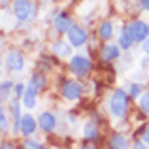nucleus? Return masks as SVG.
<instances>
[{"label":"nucleus","instance_id":"nucleus-1","mask_svg":"<svg viewBox=\"0 0 149 149\" xmlns=\"http://www.w3.org/2000/svg\"><path fill=\"white\" fill-rule=\"evenodd\" d=\"M128 93L123 91V89H115L111 95V98H109V113H111L113 117H117V119H121V117H125V113H127V108H128Z\"/></svg>","mask_w":149,"mask_h":149},{"label":"nucleus","instance_id":"nucleus-2","mask_svg":"<svg viewBox=\"0 0 149 149\" xmlns=\"http://www.w3.org/2000/svg\"><path fill=\"white\" fill-rule=\"evenodd\" d=\"M13 13L21 23H25V21H30L36 15V8H34V4L30 0H15L13 2Z\"/></svg>","mask_w":149,"mask_h":149},{"label":"nucleus","instance_id":"nucleus-3","mask_svg":"<svg viewBox=\"0 0 149 149\" xmlns=\"http://www.w3.org/2000/svg\"><path fill=\"white\" fill-rule=\"evenodd\" d=\"M70 72H72L74 76L85 77L91 72V61H89L87 57H81V55L72 57V61H70Z\"/></svg>","mask_w":149,"mask_h":149},{"label":"nucleus","instance_id":"nucleus-4","mask_svg":"<svg viewBox=\"0 0 149 149\" xmlns=\"http://www.w3.org/2000/svg\"><path fill=\"white\" fill-rule=\"evenodd\" d=\"M66 34H68V42L72 45H76V47H81V45L87 44V30L77 25H72Z\"/></svg>","mask_w":149,"mask_h":149},{"label":"nucleus","instance_id":"nucleus-5","mask_svg":"<svg viewBox=\"0 0 149 149\" xmlns=\"http://www.w3.org/2000/svg\"><path fill=\"white\" fill-rule=\"evenodd\" d=\"M130 32H132V38H134V42H146L147 38H149V25L146 21H134V23H130Z\"/></svg>","mask_w":149,"mask_h":149},{"label":"nucleus","instance_id":"nucleus-6","mask_svg":"<svg viewBox=\"0 0 149 149\" xmlns=\"http://www.w3.org/2000/svg\"><path fill=\"white\" fill-rule=\"evenodd\" d=\"M6 66L11 72H21L23 66H25V58H23V55L19 53L17 49H11V51H8V55H6Z\"/></svg>","mask_w":149,"mask_h":149},{"label":"nucleus","instance_id":"nucleus-7","mask_svg":"<svg viewBox=\"0 0 149 149\" xmlns=\"http://www.w3.org/2000/svg\"><path fill=\"white\" fill-rule=\"evenodd\" d=\"M62 95H64L66 100H77L81 95V85L76 83V81H64L62 85Z\"/></svg>","mask_w":149,"mask_h":149},{"label":"nucleus","instance_id":"nucleus-8","mask_svg":"<svg viewBox=\"0 0 149 149\" xmlns=\"http://www.w3.org/2000/svg\"><path fill=\"white\" fill-rule=\"evenodd\" d=\"M51 51H53L57 57H70V55H72V44L66 42V40H57L51 45Z\"/></svg>","mask_w":149,"mask_h":149},{"label":"nucleus","instance_id":"nucleus-9","mask_svg":"<svg viewBox=\"0 0 149 149\" xmlns=\"http://www.w3.org/2000/svg\"><path fill=\"white\" fill-rule=\"evenodd\" d=\"M53 26H55L57 32L64 34V32H68L70 26H72V19H70V15H66V13H58L57 17H55V21H53Z\"/></svg>","mask_w":149,"mask_h":149},{"label":"nucleus","instance_id":"nucleus-10","mask_svg":"<svg viewBox=\"0 0 149 149\" xmlns=\"http://www.w3.org/2000/svg\"><path fill=\"white\" fill-rule=\"evenodd\" d=\"M38 125H40V128H42V130L51 132V130H55L57 119H55V115H53L51 111H44V113L40 115V119H38Z\"/></svg>","mask_w":149,"mask_h":149},{"label":"nucleus","instance_id":"nucleus-11","mask_svg":"<svg viewBox=\"0 0 149 149\" xmlns=\"http://www.w3.org/2000/svg\"><path fill=\"white\" fill-rule=\"evenodd\" d=\"M117 57H119V47H117L115 44H106L104 47H102V61L111 62V61H115Z\"/></svg>","mask_w":149,"mask_h":149},{"label":"nucleus","instance_id":"nucleus-12","mask_svg":"<svg viewBox=\"0 0 149 149\" xmlns=\"http://www.w3.org/2000/svg\"><path fill=\"white\" fill-rule=\"evenodd\" d=\"M36 95H38V89L34 87V85H30V87L25 91V95H23V106L29 108V109H32L34 106H36Z\"/></svg>","mask_w":149,"mask_h":149},{"label":"nucleus","instance_id":"nucleus-13","mask_svg":"<svg viewBox=\"0 0 149 149\" xmlns=\"http://www.w3.org/2000/svg\"><path fill=\"white\" fill-rule=\"evenodd\" d=\"M34 130H36V121H34L30 115H23V119H21V134L23 136H30Z\"/></svg>","mask_w":149,"mask_h":149},{"label":"nucleus","instance_id":"nucleus-14","mask_svg":"<svg viewBox=\"0 0 149 149\" xmlns=\"http://www.w3.org/2000/svg\"><path fill=\"white\" fill-rule=\"evenodd\" d=\"M134 44V38H132V32L128 26L121 29V36H119V45L123 49H130V45Z\"/></svg>","mask_w":149,"mask_h":149},{"label":"nucleus","instance_id":"nucleus-15","mask_svg":"<svg viewBox=\"0 0 149 149\" xmlns=\"http://www.w3.org/2000/svg\"><path fill=\"white\" fill-rule=\"evenodd\" d=\"M10 109H11V115H13L15 123H13V130L15 132H21V113H19V102L13 100L10 104Z\"/></svg>","mask_w":149,"mask_h":149},{"label":"nucleus","instance_id":"nucleus-16","mask_svg":"<svg viewBox=\"0 0 149 149\" xmlns=\"http://www.w3.org/2000/svg\"><path fill=\"white\" fill-rule=\"evenodd\" d=\"M83 136L87 140H96L98 138V127L95 123H85L83 127Z\"/></svg>","mask_w":149,"mask_h":149},{"label":"nucleus","instance_id":"nucleus-17","mask_svg":"<svg viewBox=\"0 0 149 149\" xmlns=\"http://www.w3.org/2000/svg\"><path fill=\"white\" fill-rule=\"evenodd\" d=\"M100 38L102 40H109V38H111V34H113V23L111 21H104L100 25Z\"/></svg>","mask_w":149,"mask_h":149},{"label":"nucleus","instance_id":"nucleus-18","mask_svg":"<svg viewBox=\"0 0 149 149\" xmlns=\"http://www.w3.org/2000/svg\"><path fill=\"white\" fill-rule=\"evenodd\" d=\"M109 146L115 147V149H125L128 146V140H127V136H123V134H115L111 138V142H109Z\"/></svg>","mask_w":149,"mask_h":149},{"label":"nucleus","instance_id":"nucleus-19","mask_svg":"<svg viewBox=\"0 0 149 149\" xmlns=\"http://www.w3.org/2000/svg\"><path fill=\"white\" fill-rule=\"evenodd\" d=\"M30 85H34L36 89H42V87H45V77L42 76V74H34V76L30 77Z\"/></svg>","mask_w":149,"mask_h":149},{"label":"nucleus","instance_id":"nucleus-20","mask_svg":"<svg viewBox=\"0 0 149 149\" xmlns=\"http://www.w3.org/2000/svg\"><path fill=\"white\" fill-rule=\"evenodd\" d=\"M138 104H140V108H142L143 113H149V93L138 96Z\"/></svg>","mask_w":149,"mask_h":149},{"label":"nucleus","instance_id":"nucleus-21","mask_svg":"<svg viewBox=\"0 0 149 149\" xmlns=\"http://www.w3.org/2000/svg\"><path fill=\"white\" fill-rule=\"evenodd\" d=\"M8 127H10V121H8V115H6V111H0V130L2 132H6L8 130Z\"/></svg>","mask_w":149,"mask_h":149},{"label":"nucleus","instance_id":"nucleus-22","mask_svg":"<svg viewBox=\"0 0 149 149\" xmlns=\"http://www.w3.org/2000/svg\"><path fill=\"white\" fill-rule=\"evenodd\" d=\"M23 146H25L26 149H42V147H44L40 142H38V140H26Z\"/></svg>","mask_w":149,"mask_h":149},{"label":"nucleus","instance_id":"nucleus-23","mask_svg":"<svg viewBox=\"0 0 149 149\" xmlns=\"http://www.w3.org/2000/svg\"><path fill=\"white\" fill-rule=\"evenodd\" d=\"M11 87H13V83H11V81H8V79L2 81V98H6V96H8V93H10Z\"/></svg>","mask_w":149,"mask_h":149},{"label":"nucleus","instance_id":"nucleus-24","mask_svg":"<svg viewBox=\"0 0 149 149\" xmlns=\"http://www.w3.org/2000/svg\"><path fill=\"white\" fill-rule=\"evenodd\" d=\"M128 95H130L132 98H138V96H140V85L138 83H132L130 89H128Z\"/></svg>","mask_w":149,"mask_h":149},{"label":"nucleus","instance_id":"nucleus-25","mask_svg":"<svg viewBox=\"0 0 149 149\" xmlns=\"http://www.w3.org/2000/svg\"><path fill=\"white\" fill-rule=\"evenodd\" d=\"M25 85L23 83H15V96H17V98H23V95H25Z\"/></svg>","mask_w":149,"mask_h":149},{"label":"nucleus","instance_id":"nucleus-26","mask_svg":"<svg viewBox=\"0 0 149 149\" xmlns=\"http://www.w3.org/2000/svg\"><path fill=\"white\" fill-rule=\"evenodd\" d=\"M143 142H147V143H149V123H147L146 130H143Z\"/></svg>","mask_w":149,"mask_h":149},{"label":"nucleus","instance_id":"nucleus-27","mask_svg":"<svg viewBox=\"0 0 149 149\" xmlns=\"http://www.w3.org/2000/svg\"><path fill=\"white\" fill-rule=\"evenodd\" d=\"M140 6H142L143 10H147V11H149V0H140Z\"/></svg>","mask_w":149,"mask_h":149},{"label":"nucleus","instance_id":"nucleus-28","mask_svg":"<svg viewBox=\"0 0 149 149\" xmlns=\"http://www.w3.org/2000/svg\"><path fill=\"white\" fill-rule=\"evenodd\" d=\"M143 51H146V53L149 55V38H147L146 42H143Z\"/></svg>","mask_w":149,"mask_h":149},{"label":"nucleus","instance_id":"nucleus-29","mask_svg":"<svg viewBox=\"0 0 149 149\" xmlns=\"http://www.w3.org/2000/svg\"><path fill=\"white\" fill-rule=\"evenodd\" d=\"M134 147H138V149H140V147H146V143H142V142H138V143H134Z\"/></svg>","mask_w":149,"mask_h":149}]
</instances>
